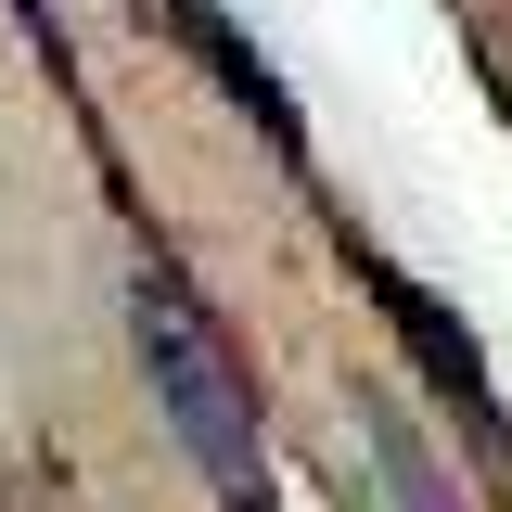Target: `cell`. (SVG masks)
Instances as JSON below:
<instances>
[{"label":"cell","instance_id":"obj_1","mask_svg":"<svg viewBox=\"0 0 512 512\" xmlns=\"http://www.w3.org/2000/svg\"><path fill=\"white\" fill-rule=\"evenodd\" d=\"M128 359L154 384L180 461L205 474L218 512H269V423H256V372L231 359V333L205 320L180 269H128Z\"/></svg>","mask_w":512,"mask_h":512},{"label":"cell","instance_id":"obj_2","mask_svg":"<svg viewBox=\"0 0 512 512\" xmlns=\"http://www.w3.org/2000/svg\"><path fill=\"white\" fill-rule=\"evenodd\" d=\"M372 461H384V500H397V512H461V487L436 474V448L410 436L397 410H372Z\"/></svg>","mask_w":512,"mask_h":512}]
</instances>
